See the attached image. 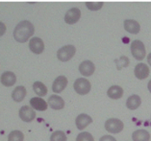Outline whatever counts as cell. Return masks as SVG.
I'll return each instance as SVG.
<instances>
[{
	"instance_id": "1",
	"label": "cell",
	"mask_w": 151,
	"mask_h": 141,
	"mask_svg": "<svg viewBox=\"0 0 151 141\" xmlns=\"http://www.w3.org/2000/svg\"><path fill=\"white\" fill-rule=\"evenodd\" d=\"M35 27L30 21L23 20L18 23L14 30V38L18 42H26L34 35Z\"/></svg>"
},
{
	"instance_id": "2",
	"label": "cell",
	"mask_w": 151,
	"mask_h": 141,
	"mask_svg": "<svg viewBox=\"0 0 151 141\" xmlns=\"http://www.w3.org/2000/svg\"><path fill=\"white\" fill-rule=\"evenodd\" d=\"M131 53L133 55V57L138 61H142L145 59V55H146V51H145V46L142 40L136 39L134 42H132L131 46Z\"/></svg>"
},
{
	"instance_id": "3",
	"label": "cell",
	"mask_w": 151,
	"mask_h": 141,
	"mask_svg": "<svg viewBox=\"0 0 151 141\" xmlns=\"http://www.w3.org/2000/svg\"><path fill=\"white\" fill-rule=\"evenodd\" d=\"M76 53V48L72 44H68L61 47L57 52V58L61 62H68L74 57Z\"/></svg>"
},
{
	"instance_id": "4",
	"label": "cell",
	"mask_w": 151,
	"mask_h": 141,
	"mask_svg": "<svg viewBox=\"0 0 151 141\" xmlns=\"http://www.w3.org/2000/svg\"><path fill=\"white\" fill-rule=\"evenodd\" d=\"M73 87L76 93L79 95H86L91 91V83L89 80L85 79V78H78L73 84Z\"/></svg>"
},
{
	"instance_id": "5",
	"label": "cell",
	"mask_w": 151,
	"mask_h": 141,
	"mask_svg": "<svg viewBox=\"0 0 151 141\" xmlns=\"http://www.w3.org/2000/svg\"><path fill=\"white\" fill-rule=\"evenodd\" d=\"M124 128L123 122L117 118H110L105 122V129L110 133H119Z\"/></svg>"
},
{
	"instance_id": "6",
	"label": "cell",
	"mask_w": 151,
	"mask_h": 141,
	"mask_svg": "<svg viewBox=\"0 0 151 141\" xmlns=\"http://www.w3.org/2000/svg\"><path fill=\"white\" fill-rule=\"evenodd\" d=\"M19 118L24 122H31L36 118V112L35 110L32 107L29 106H23L19 109L18 111Z\"/></svg>"
},
{
	"instance_id": "7",
	"label": "cell",
	"mask_w": 151,
	"mask_h": 141,
	"mask_svg": "<svg viewBox=\"0 0 151 141\" xmlns=\"http://www.w3.org/2000/svg\"><path fill=\"white\" fill-rule=\"evenodd\" d=\"M29 48L30 50L33 52L34 54H42L43 50H45V43H43V40L38 38V37H34L30 39L29 42Z\"/></svg>"
},
{
	"instance_id": "8",
	"label": "cell",
	"mask_w": 151,
	"mask_h": 141,
	"mask_svg": "<svg viewBox=\"0 0 151 141\" xmlns=\"http://www.w3.org/2000/svg\"><path fill=\"white\" fill-rule=\"evenodd\" d=\"M81 17V11L78 8H71L69 9L65 16V21L68 24H75L78 22Z\"/></svg>"
},
{
	"instance_id": "9",
	"label": "cell",
	"mask_w": 151,
	"mask_h": 141,
	"mask_svg": "<svg viewBox=\"0 0 151 141\" xmlns=\"http://www.w3.org/2000/svg\"><path fill=\"white\" fill-rule=\"evenodd\" d=\"M79 71L81 73V75H83L85 77L91 76L95 71V65L93 64V62H91L89 60L84 61L79 65Z\"/></svg>"
},
{
	"instance_id": "10",
	"label": "cell",
	"mask_w": 151,
	"mask_h": 141,
	"mask_svg": "<svg viewBox=\"0 0 151 141\" xmlns=\"http://www.w3.org/2000/svg\"><path fill=\"white\" fill-rule=\"evenodd\" d=\"M150 70L149 67L147 66L145 64H142V62H139L137 65L135 66L134 69V74L137 79L139 80H145L147 77L149 76Z\"/></svg>"
},
{
	"instance_id": "11",
	"label": "cell",
	"mask_w": 151,
	"mask_h": 141,
	"mask_svg": "<svg viewBox=\"0 0 151 141\" xmlns=\"http://www.w3.org/2000/svg\"><path fill=\"white\" fill-rule=\"evenodd\" d=\"M68 86V78L65 76L57 77L52 84V90L55 93H61Z\"/></svg>"
},
{
	"instance_id": "12",
	"label": "cell",
	"mask_w": 151,
	"mask_h": 141,
	"mask_svg": "<svg viewBox=\"0 0 151 141\" xmlns=\"http://www.w3.org/2000/svg\"><path fill=\"white\" fill-rule=\"evenodd\" d=\"M91 122H93V118L86 113L79 114L75 119L76 127L78 130H80V131H82V130H84L86 127H88Z\"/></svg>"
},
{
	"instance_id": "13",
	"label": "cell",
	"mask_w": 151,
	"mask_h": 141,
	"mask_svg": "<svg viewBox=\"0 0 151 141\" xmlns=\"http://www.w3.org/2000/svg\"><path fill=\"white\" fill-rule=\"evenodd\" d=\"M124 29L130 34L136 35L141 31V26H139V22L134 19H125L123 22Z\"/></svg>"
},
{
	"instance_id": "14",
	"label": "cell",
	"mask_w": 151,
	"mask_h": 141,
	"mask_svg": "<svg viewBox=\"0 0 151 141\" xmlns=\"http://www.w3.org/2000/svg\"><path fill=\"white\" fill-rule=\"evenodd\" d=\"M48 106L53 110H62L64 109L65 107V101L64 99L58 95H51L48 98V101H47Z\"/></svg>"
},
{
	"instance_id": "15",
	"label": "cell",
	"mask_w": 151,
	"mask_h": 141,
	"mask_svg": "<svg viewBox=\"0 0 151 141\" xmlns=\"http://www.w3.org/2000/svg\"><path fill=\"white\" fill-rule=\"evenodd\" d=\"M0 81L3 86L5 87H12L16 84L17 82V76L14 75V73L12 71H6L4 73H2L1 78H0Z\"/></svg>"
},
{
	"instance_id": "16",
	"label": "cell",
	"mask_w": 151,
	"mask_h": 141,
	"mask_svg": "<svg viewBox=\"0 0 151 141\" xmlns=\"http://www.w3.org/2000/svg\"><path fill=\"white\" fill-rule=\"evenodd\" d=\"M30 105L34 110H40V111L46 110L47 107H48V104H47L42 98H40V97L32 98L30 100Z\"/></svg>"
},
{
	"instance_id": "17",
	"label": "cell",
	"mask_w": 151,
	"mask_h": 141,
	"mask_svg": "<svg viewBox=\"0 0 151 141\" xmlns=\"http://www.w3.org/2000/svg\"><path fill=\"white\" fill-rule=\"evenodd\" d=\"M27 93V90L23 86H18L14 89L12 93V98L14 102H21L23 101Z\"/></svg>"
},
{
	"instance_id": "18",
	"label": "cell",
	"mask_w": 151,
	"mask_h": 141,
	"mask_svg": "<svg viewBox=\"0 0 151 141\" xmlns=\"http://www.w3.org/2000/svg\"><path fill=\"white\" fill-rule=\"evenodd\" d=\"M142 104V99L139 95H131L130 97H128L127 101H126V107L129 110H137L138 107L141 106Z\"/></svg>"
},
{
	"instance_id": "19",
	"label": "cell",
	"mask_w": 151,
	"mask_h": 141,
	"mask_svg": "<svg viewBox=\"0 0 151 141\" xmlns=\"http://www.w3.org/2000/svg\"><path fill=\"white\" fill-rule=\"evenodd\" d=\"M132 138H133V141H149L150 133L145 130L139 129L133 132Z\"/></svg>"
},
{
	"instance_id": "20",
	"label": "cell",
	"mask_w": 151,
	"mask_h": 141,
	"mask_svg": "<svg viewBox=\"0 0 151 141\" xmlns=\"http://www.w3.org/2000/svg\"><path fill=\"white\" fill-rule=\"evenodd\" d=\"M107 95L111 99H120L123 95V89L119 86H112L107 91Z\"/></svg>"
},
{
	"instance_id": "21",
	"label": "cell",
	"mask_w": 151,
	"mask_h": 141,
	"mask_svg": "<svg viewBox=\"0 0 151 141\" xmlns=\"http://www.w3.org/2000/svg\"><path fill=\"white\" fill-rule=\"evenodd\" d=\"M33 90L38 96H45L47 94V87L42 84V82L37 81L33 84Z\"/></svg>"
},
{
	"instance_id": "22",
	"label": "cell",
	"mask_w": 151,
	"mask_h": 141,
	"mask_svg": "<svg viewBox=\"0 0 151 141\" xmlns=\"http://www.w3.org/2000/svg\"><path fill=\"white\" fill-rule=\"evenodd\" d=\"M129 62H130V61H129V59L126 56H121L119 59H116L115 60V64L116 65V68L119 70H120L121 68L127 67Z\"/></svg>"
},
{
	"instance_id": "23",
	"label": "cell",
	"mask_w": 151,
	"mask_h": 141,
	"mask_svg": "<svg viewBox=\"0 0 151 141\" xmlns=\"http://www.w3.org/2000/svg\"><path fill=\"white\" fill-rule=\"evenodd\" d=\"M24 135L20 131H13L9 133L8 141H23Z\"/></svg>"
},
{
	"instance_id": "24",
	"label": "cell",
	"mask_w": 151,
	"mask_h": 141,
	"mask_svg": "<svg viewBox=\"0 0 151 141\" xmlns=\"http://www.w3.org/2000/svg\"><path fill=\"white\" fill-rule=\"evenodd\" d=\"M68 137L63 131L54 132L50 136V141H67Z\"/></svg>"
},
{
	"instance_id": "25",
	"label": "cell",
	"mask_w": 151,
	"mask_h": 141,
	"mask_svg": "<svg viewBox=\"0 0 151 141\" xmlns=\"http://www.w3.org/2000/svg\"><path fill=\"white\" fill-rule=\"evenodd\" d=\"M76 141H94L93 136L88 132H80L76 137Z\"/></svg>"
},
{
	"instance_id": "26",
	"label": "cell",
	"mask_w": 151,
	"mask_h": 141,
	"mask_svg": "<svg viewBox=\"0 0 151 141\" xmlns=\"http://www.w3.org/2000/svg\"><path fill=\"white\" fill-rule=\"evenodd\" d=\"M103 5H104V3L103 2H86V6L87 8L91 10V11H98L100 10Z\"/></svg>"
},
{
	"instance_id": "27",
	"label": "cell",
	"mask_w": 151,
	"mask_h": 141,
	"mask_svg": "<svg viewBox=\"0 0 151 141\" xmlns=\"http://www.w3.org/2000/svg\"><path fill=\"white\" fill-rule=\"evenodd\" d=\"M99 141H116V139L112 135H103L100 137Z\"/></svg>"
},
{
	"instance_id": "28",
	"label": "cell",
	"mask_w": 151,
	"mask_h": 141,
	"mask_svg": "<svg viewBox=\"0 0 151 141\" xmlns=\"http://www.w3.org/2000/svg\"><path fill=\"white\" fill-rule=\"evenodd\" d=\"M6 32V25L0 21V37H2Z\"/></svg>"
},
{
	"instance_id": "29",
	"label": "cell",
	"mask_w": 151,
	"mask_h": 141,
	"mask_svg": "<svg viewBox=\"0 0 151 141\" xmlns=\"http://www.w3.org/2000/svg\"><path fill=\"white\" fill-rule=\"evenodd\" d=\"M147 62H148V64L151 66V53H149L148 56H147Z\"/></svg>"
},
{
	"instance_id": "30",
	"label": "cell",
	"mask_w": 151,
	"mask_h": 141,
	"mask_svg": "<svg viewBox=\"0 0 151 141\" xmlns=\"http://www.w3.org/2000/svg\"><path fill=\"white\" fill-rule=\"evenodd\" d=\"M147 88H148V90H149V92L151 93V80L148 82V84H147Z\"/></svg>"
}]
</instances>
